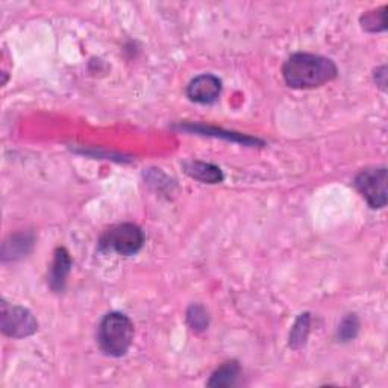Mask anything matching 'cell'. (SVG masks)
<instances>
[{
    "label": "cell",
    "instance_id": "1",
    "mask_svg": "<svg viewBox=\"0 0 388 388\" xmlns=\"http://www.w3.org/2000/svg\"><path fill=\"white\" fill-rule=\"evenodd\" d=\"M337 65L333 60L312 53H295L282 67V76L291 88H317L337 78Z\"/></svg>",
    "mask_w": 388,
    "mask_h": 388
},
{
    "label": "cell",
    "instance_id": "2",
    "mask_svg": "<svg viewBox=\"0 0 388 388\" xmlns=\"http://www.w3.org/2000/svg\"><path fill=\"white\" fill-rule=\"evenodd\" d=\"M98 340L100 349L109 356L125 355L134 340V325L121 312H109L103 317L99 326Z\"/></svg>",
    "mask_w": 388,
    "mask_h": 388
},
{
    "label": "cell",
    "instance_id": "3",
    "mask_svg": "<svg viewBox=\"0 0 388 388\" xmlns=\"http://www.w3.org/2000/svg\"><path fill=\"white\" fill-rule=\"evenodd\" d=\"M145 243V234L137 225L134 223H121L112 226L100 239V249L103 250H114L120 255L137 253Z\"/></svg>",
    "mask_w": 388,
    "mask_h": 388
},
{
    "label": "cell",
    "instance_id": "4",
    "mask_svg": "<svg viewBox=\"0 0 388 388\" xmlns=\"http://www.w3.org/2000/svg\"><path fill=\"white\" fill-rule=\"evenodd\" d=\"M355 187L372 208L387 205V168H366L355 178Z\"/></svg>",
    "mask_w": 388,
    "mask_h": 388
},
{
    "label": "cell",
    "instance_id": "5",
    "mask_svg": "<svg viewBox=\"0 0 388 388\" xmlns=\"http://www.w3.org/2000/svg\"><path fill=\"white\" fill-rule=\"evenodd\" d=\"M2 333L13 338H23L32 335L39 329V321L31 311L23 307L11 305L2 300Z\"/></svg>",
    "mask_w": 388,
    "mask_h": 388
},
{
    "label": "cell",
    "instance_id": "6",
    "mask_svg": "<svg viewBox=\"0 0 388 388\" xmlns=\"http://www.w3.org/2000/svg\"><path fill=\"white\" fill-rule=\"evenodd\" d=\"M222 93V81L214 74H201L187 87V96L197 103H213Z\"/></svg>",
    "mask_w": 388,
    "mask_h": 388
},
{
    "label": "cell",
    "instance_id": "7",
    "mask_svg": "<svg viewBox=\"0 0 388 388\" xmlns=\"http://www.w3.org/2000/svg\"><path fill=\"white\" fill-rule=\"evenodd\" d=\"M70 267H72V258L69 252L64 248L56 249L51 273H49V283L52 290L55 291L64 290L65 279H67V274L70 273Z\"/></svg>",
    "mask_w": 388,
    "mask_h": 388
},
{
    "label": "cell",
    "instance_id": "8",
    "mask_svg": "<svg viewBox=\"0 0 388 388\" xmlns=\"http://www.w3.org/2000/svg\"><path fill=\"white\" fill-rule=\"evenodd\" d=\"M184 168L188 176L205 184H219L223 181V173L219 167L202 163V161H190V163L184 164Z\"/></svg>",
    "mask_w": 388,
    "mask_h": 388
},
{
    "label": "cell",
    "instance_id": "9",
    "mask_svg": "<svg viewBox=\"0 0 388 388\" xmlns=\"http://www.w3.org/2000/svg\"><path fill=\"white\" fill-rule=\"evenodd\" d=\"M240 375V366L236 361L225 363L213 373L208 387H232Z\"/></svg>",
    "mask_w": 388,
    "mask_h": 388
},
{
    "label": "cell",
    "instance_id": "10",
    "mask_svg": "<svg viewBox=\"0 0 388 388\" xmlns=\"http://www.w3.org/2000/svg\"><path fill=\"white\" fill-rule=\"evenodd\" d=\"M309 334V314L305 312V314H302L297 320L295 326L291 329L290 334V346L293 349H299L307 343V338Z\"/></svg>",
    "mask_w": 388,
    "mask_h": 388
},
{
    "label": "cell",
    "instance_id": "11",
    "mask_svg": "<svg viewBox=\"0 0 388 388\" xmlns=\"http://www.w3.org/2000/svg\"><path fill=\"white\" fill-rule=\"evenodd\" d=\"M181 128L182 129H188V131H193V132H201V134H205V135L225 137V138H228L231 141H239V143L248 145V146L260 143L258 140L250 138V137H244V135H240V134H235V132H223L220 129H213V128H205V126H181Z\"/></svg>",
    "mask_w": 388,
    "mask_h": 388
},
{
    "label": "cell",
    "instance_id": "12",
    "mask_svg": "<svg viewBox=\"0 0 388 388\" xmlns=\"http://www.w3.org/2000/svg\"><path fill=\"white\" fill-rule=\"evenodd\" d=\"M363 27L370 32H380L385 31L387 27V6H382L381 9H376V11H372L366 14L361 18Z\"/></svg>",
    "mask_w": 388,
    "mask_h": 388
},
{
    "label": "cell",
    "instance_id": "13",
    "mask_svg": "<svg viewBox=\"0 0 388 388\" xmlns=\"http://www.w3.org/2000/svg\"><path fill=\"white\" fill-rule=\"evenodd\" d=\"M187 320H188V325H190L192 329L196 330V333H202V330H205L208 328V325H210V317H208V312L201 305H192L190 308H188Z\"/></svg>",
    "mask_w": 388,
    "mask_h": 388
},
{
    "label": "cell",
    "instance_id": "14",
    "mask_svg": "<svg viewBox=\"0 0 388 388\" xmlns=\"http://www.w3.org/2000/svg\"><path fill=\"white\" fill-rule=\"evenodd\" d=\"M359 328V321L355 314H349L338 328V337L342 338V342H349V340L355 338Z\"/></svg>",
    "mask_w": 388,
    "mask_h": 388
},
{
    "label": "cell",
    "instance_id": "15",
    "mask_svg": "<svg viewBox=\"0 0 388 388\" xmlns=\"http://www.w3.org/2000/svg\"><path fill=\"white\" fill-rule=\"evenodd\" d=\"M32 243L31 240H27L25 235H15L13 236V244H11V249L9 250H4V258H6L8 255H11V258H14L15 255H23L27 252L26 248H29Z\"/></svg>",
    "mask_w": 388,
    "mask_h": 388
},
{
    "label": "cell",
    "instance_id": "16",
    "mask_svg": "<svg viewBox=\"0 0 388 388\" xmlns=\"http://www.w3.org/2000/svg\"><path fill=\"white\" fill-rule=\"evenodd\" d=\"M385 65H382V67L381 69H377L376 72H375V78H377V76H380L381 79H377L376 81V83L377 85H380V87L382 88V90H385V85H387V81H385V78H387V73H385Z\"/></svg>",
    "mask_w": 388,
    "mask_h": 388
}]
</instances>
